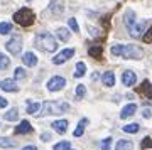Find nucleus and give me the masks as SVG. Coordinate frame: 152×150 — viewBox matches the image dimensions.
<instances>
[{
	"label": "nucleus",
	"mask_w": 152,
	"mask_h": 150,
	"mask_svg": "<svg viewBox=\"0 0 152 150\" xmlns=\"http://www.w3.org/2000/svg\"><path fill=\"white\" fill-rule=\"evenodd\" d=\"M0 88H2L4 91H7V93L19 91V86H17V83L14 79H4V81H0Z\"/></svg>",
	"instance_id": "nucleus-11"
},
{
	"label": "nucleus",
	"mask_w": 152,
	"mask_h": 150,
	"mask_svg": "<svg viewBox=\"0 0 152 150\" xmlns=\"http://www.w3.org/2000/svg\"><path fill=\"white\" fill-rule=\"evenodd\" d=\"M41 106H42L41 103H31V105L27 106V110H26V111H27L29 115H34V113H37V111H39V108H41Z\"/></svg>",
	"instance_id": "nucleus-29"
},
{
	"label": "nucleus",
	"mask_w": 152,
	"mask_h": 150,
	"mask_svg": "<svg viewBox=\"0 0 152 150\" xmlns=\"http://www.w3.org/2000/svg\"><path fill=\"white\" fill-rule=\"evenodd\" d=\"M73 56H75V49L73 47H66V49H63L61 52H58L54 58H53V63H54V64H63V63H66V61L71 59Z\"/></svg>",
	"instance_id": "nucleus-5"
},
{
	"label": "nucleus",
	"mask_w": 152,
	"mask_h": 150,
	"mask_svg": "<svg viewBox=\"0 0 152 150\" xmlns=\"http://www.w3.org/2000/svg\"><path fill=\"white\" fill-rule=\"evenodd\" d=\"M147 22H134V24H130V25L127 27V31H129V34H130L132 37H142V34H144V27H145Z\"/></svg>",
	"instance_id": "nucleus-8"
},
{
	"label": "nucleus",
	"mask_w": 152,
	"mask_h": 150,
	"mask_svg": "<svg viewBox=\"0 0 152 150\" xmlns=\"http://www.w3.org/2000/svg\"><path fill=\"white\" fill-rule=\"evenodd\" d=\"M0 147H4V149H12V147H15V143H14L10 138H0Z\"/></svg>",
	"instance_id": "nucleus-30"
},
{
	"label": "nucleus",
	"mask_w": 152,
	"mask_h": 150,
	"mask_svg": "<svg viewBox=\"0 0 152 150\" xmlns=\"http://www.w3.org/2000/svg\"><path fill=\"white\" fill-rule=\"evenodd\" d=\"M12 31V24L10 22H0V34L2 36H5Z\"/></svg>",
	"instance_id": "nucleus-27"
},
{
	"label": "nucleus",
	"mask_w": 152,
	"mask_h": 150,
	"mask_svg": "<svg viewBox=\"0 0 152 150\" xmlns=\"http://www.w3.org/2000/svg\"><path fill=\"white\" fill-rule=\"evenodd\" d=\"M142 149H152V138L151 137H145L142 140Z\"/></svg>",
	"instance_id": "nucleus-36"
},
{
	"label": "nucleus",
	"mask_w": 152,
	"mask_h": 150,
	"mask_svg": "<svg viewBox=\"0 0 152 150\" xmlns=\"http://www.w3.org/2000/svg\"><path fill=\"white\" fill-rule=\"evenodd\" d=\"M137 93H140V95H144L145 98H152V84L149 83V81H142V84L137 88Z\"/></svg>",
	"instance_id": "nucleus-13"
},
{
	"label": "nucleus",
	"mask_w": 152,
	"mask_h": 150,
	"mask_svg": "<svg viewBox=\"0 0 152 150\" xmlns=\"http://www.w3.org/2000/svg\"><path fill=\"white\" fill-rule=\"evenodd\" d=\"M41 140H42V142H49V140H51V133H42L41 135Z\"/></svg>",
	"instance_id": "nucleus-39"
},
{
	"label": "nucleus",
	"mask_w": 152,
	"mask_h": 150,
	"mask_svg": "<svg viewBox=\"0 0 152 150\" xmlns=\"http://www.w3.org/2000/svg\"><path fill=\"white\" fill-rule=\"evenodd\" d=\"M66 86V79L63 76H53L51 79L48 81V90L49 91H59Z\"/></svg>",
	"instance_id": "nucleus-6"
},
{
	"label": "nucleus",
	"mask_w": 152,
	"mask_h": 150,
	"mask_svg": "<svg viewBox=\"0 0 152 150\" xmlns=\"http://www.w3.org/2000/svg\"><path fill=\"white\" fill-rule=\"evenodd\" d=\"M144 117H145V118L151 117V110H144Z\"/></svg>",
	"instance_id": "nucleus-42"
},
{
	"label": "nucleus",
	"mask_w": 152,
	"mask_h": 150,
	"mask_svg": "<svg viewBox=\"0 0 152 150\" xmlns=\"http://www.w3.org/2000/svg\"><path fill=\"white\" fill-rule=\"evenodd\" d=\"M5 47L9 49V52L10 54H15L17 56V54L22 51V37L20 36H14V37L5 44Z\"/></svg>",
	"instance_id": "nucleus-7"
},
{
	"label": "nucleus",
	"mask_w": 152,
	"mask_h": 150,
	"mask_svg": "<svg viewBox=\"0 0 152 150\" xmlns=\"http://www.w3.org/2000/svg\"><path fill=\"white\" fill-rule=\"evenodd\" d=\"M122 83H124V86H134L137 83V76L134 71H124V74H122Z\"/></svg>",
	"instance_id": "nucleus-10"
},
{
	"label": "nucleus",
	"mask_w": 152,
	"mask_h": 150,
	"mask_svg": "<svg viewBox=\"0 0 152 150\" xmlns=\"http://www.w3.org/2000/svg\"><path fill=\"white\" fill-rule=\"evenodd\" d=\"M22 150H37V147H34V145H27V147H24Z\"/></svg>",
	"instance_id": "nucleus-41"
},
{
	"label": "nucleus",
	"mask_w": 152,
	"mask_h": 150,
	"mask_svg": "<svg viewBox=\"0 0 152 150\" xmlns=\"http://www.w3.org/2000/svg\"><path fill=\"white\" fill-rule=\"evenodd\" d=\"M110 51H112V54H113V56H122V51H124V46H122V44H113Z\"/></svg>",
	"instance_id": "nucleus-31"
},
{
	"label": "nucleus",
	"mask_w": 152,
	"mask_h": 150,
	"mask_svg": "<svg viewBox=\"0 0 152 150\" xmlns=\"http://www.w3.org/2000/svg\"><path fill=\"white\" fill-rule=\"evenodd\" d=\"M14 76H15V79H24V78H26V71H24V68H15Z\"/></svg>",
	"instance_id": "nucleus-34"
},
{
	"label": "nucleus",
	"mask_w": 152,
	"mask_h": 150,
	"mask_svg": "<svg viewBox=\"0 0 152 150\" xmlns=\"http://www.w3.org/2000/svg\"><path fill=\"white\" fill-rule=\"evenodd\" d=\"M68 25H69V29L71 31H73V32H80V27H78V22H76V19H73V17H71L69 20H68Z\"/></svg>",
	"instance_id": "nucleus-33"
},
{
	"label": "nucleus",
	"mask_w": 152,
	"mask_h": 150,
	"mask_svg": "<svg viewBox=\"0 0 152 150\" xmlns=\"http://www.w3.org/2000/svg\"><path fill=\"white\" fill-rule=\"evenodd\" d=\"M7 103H9V101H7L5 98L0 96V108H5V106H7Z\"/></svg>",
	"instance_id": "nucleus-40"
},
{
	"label": "nucleus",
	"mask_w": 152,
	"mask_h": 150,
	"mask_svg": "<svg viewBox=\"0 0 152 150\" xmlns=\"http://www.w3.org/2000/svg\"><path fill=\"white\" fill-rule=\"evenodd\" d=\"M53 128L58 132V133H64L68 130V120H58V122H53Z\"/></svg>",
	"instance_id": "nucleus-18"
},
{
	"label": "nucleus",
	"mask_w": 152,
	"mask_h": 150,
	"mask_svg": "<svg viewBox=\"0 0 152 150\" xmlns=\"http://www.w3.org/2000/svg\"><path fill=\"white\" fill-rule=\"evenodd\" d=\"M17 117H19V110L17 108H12V110H9L4 115V118H5L7 122H14V120H17Z\"/></svg>",
	"instance_id": "nucleus-24"
},
{
	"label": "nucleus",
	"mask_w": 152,
	"mask_h": 150,
	"mask_svg": "<svg viewBox=\"0 0 152 150\" xmlns=\"http://www.w3.org/2000/svg\"><path fill=\"white\" fill-rule=\"evenodd\" d=\"M9 64H10V59H9V56L4 52H0V71H4L9 68Z\"/></svg>",
	"instance_id": "nucleus-25"
},
{
	"label": "nucleus",
	"mask_w": 152,
	"mask_h": 150,
	"mask_svg": "<svg viewBox=\"0 0 152 150\" xmlns=\"http://www.w3.org/2000/svg\"><path fill=\"white\" fill-rule=\"evenodd\" d=\"M63 12H64L63 2L61 0H53L51 5H49V14H53L54 17H59V15H63Z\"/></svg>",
	"instance_id": "nucleus-9"
},
{
	"label": "nucleus",
	"mask_w": 152,
	"mask_h": 150,
	"mask_svg": "<svg viewBox=\"0 0 152 150\" xmlns=\"http://www.w3.org/2000/svg\"><path fill=\"white\" fill-rule=\"evenodd\" d=\"M137 111V105L135 103H129L127 106L122 110V113H120V118H130V117H134V113Z\"/></svg>",
	"instance_id": "nucleus-14"
},
{
	"label": "nucleus",
	"mask_w": 152,
	"mask_h": 150,
	"mask_svg": "<svg viewBox=\"0 0 152 150\" xmlns=\"http://www.w3.org/2000/svg\"><path fill=\"white\" fill-rule=\"evenodd\" d=\"M88 32L91 34L93 37H98V36H100V31H98V29H95V27H91V25H88Z\"/></svg>",
	"instance_id": "nucleus-38"
},
{
	"label": "nucleus",
	"mask_w": 152,
	"mask_h": 150,
	"mask_svg": "<svg viewBox=\"0 0 152 150\" xmlns=\"http://www.w3.org/2000/svg\"><path fill=\"white\" fill-rule=\"evenodd\" d=\"M88 54L95 59H100V61L103 59V49L100 47V46H91V47L88 49Z\"/></svg>",
	"instance_id": "nucleus-17"
},
{
	"label": "nucleus",
	"mask_w": 152,
	"mask_h": 150,
	"mask_svg": "<svg viewBox=\"0 0 152 150\" xmlns=\"http://www.w3.org/2000/svg\"><path fill=\"white\" fill-rule=\"evenodd\" d=\"M124 22H125V25H127V27L130 25V24H134V22H135V12H134V10H127V12H125Z\"/></svg>",
	"instance_id": "nucleus-23"
},
{
	"label": "nucleus",
	"mask_w": 152,
	"mask_h": 150,
	"mask_svg": "<svg viewBox=\"0 0 152 150\" xmlns=\"http://www.w3.org/2000/svg\"><path fill=\"white\" fill-rule=\"evenodd\" d=\"M115 150H132V142L130 140H118L115 143Z\"/></svg>",
	"instance_id": "nucleus-21"
},
{
	"label": "nucleus",
	"mask_w": 152,
	"mask_h": 150,
	"mask_svg": "<svg viewBox=\"0 0 152 150\" xmlns=\"http://www.w3.org/2000/svg\"><path fill=\"white\" fill-rule=\"evenodd\" d=\"M85 93H86L85 84H78V86H76V98H78V100H81V98L85 96Z\"/></svg>",
	"instance_id": "nucleus-32"
},
{
	"label": "nucleus",
	"mask_w": 152,
	"mask_h": 150,
	"mask_svg": "<svg viewBox=\"0 0 152 150\" xmlns=\"http://www.w3.org/2000/svg\"><path fill=\"white\" fill-rule=\"evenodd\" d=\"M85 73H86V66H85V63H76V71H75V78H83L85 76Z\"/></svg>",
	"instance_id": "nucleus-22"
},
{
	"label": "nucleus",
	"mask_w": 152,
	"mask_h": 150,
	"mask_svg": "<svg viewBox=\"0 0 152 150\" xmlns=\"http://www.w3.org/2000/svg\"><path fill=\"white\" fill-rule=\"evenodd\" d=\"M122 58L139 61V59L144 58V51H142V47H139V46H135V44H125L124 51H122Z\"/></svg>",
	"instance_id": "nucleus-4"
},
{
	"label": "nucleus",
	"mask_w": 152,
	"mask_h": 150,
	"mask_svg": "<svg viewBox=\"0 0 152 150\" xmlns=\"http://www.w3.org/2000/svg\"><path fill=\"white\" fill-rule=\"evenodd\" d=\"M34 44L36 47L41 49V51H46V52H54L58 49V41H56L54 36H51L49 32H41L36 36L34 39Z\"/></svg>",
	"instance_id": "nucleus-1"
},
{
	"label": "nucleus",
	"mask_w": 152,
	"mask_h": 150,
	"mask_svg": "<svg viewBox=\"0 0 152 150\" xmlns=\"http://www.w3.org/2000/svg\"><path fill=\"white\" fill-rule=\"evenodd\" d=\"M122 130H124L125 133H137L140 130V127H139V123H130V125H125Z\"/></svg>",
	"instance_id": "nucleus-26"
},
{
	"label": "nucleus",
	"mask_w": 152,
	"mask_h": 150,
	"mask_svg": "<svg viewBox=\"0 0 152 150\" xmlns=\"http://www.w3.org/2000/svg\"><path fill=\"white\" fill-rule=\"evenodd\" d=\"M86 125H88V118H81V120H80V123H78V127H76V130L73 132V135H75V137H81Z\"/></svg>",
	"instance_id": "nucleus-19"
},
{
	"label": "nucleus",
	"mask_w": 152,
	"mask_h": 150,
	"mask_svg": "<svg viewBox=\"0 0 152 150\" xmlns=\"http://www.w3.org/2000/svg\"><path fill=\"white\" fill-rule=\"evenodd\" d=\"M53 150H71V143L66 142V140H63L59 143H56L54 147H53Z\"/></svg>",
	"instance_id": "nucleus-28"
},
{
	"label": "nucleus",
	"mask_w": 152,
	"mask_h": 150,
	"mask_svg": "<svg viewBox=\"0 0 152 150\" xmlns=\"http://www.w3.org/2000/svg\"><path fill=\"white\" fill-rule=\"evenodd\" d=\"M17 135H27L32 132V127H31V123H29L27 120H22L20 123L15 127V130H14Z\"/></svg>",
	"instance_id": "nucleus-12"
},
{
	"label": "nucleus",
	"mask_w": 152,
	"mask_h": 150,
	"mask_svg": "<svg viewBox=\"0 0 152 150\" xmlns=\"http://www.w3.org/2000/svg\"><path fill=\"white\" fill-rule=\"evenodd\" d=\"M69 103H64V101H44L42 106H41V115H61V113H66L69 111Z\"/></svg>",
	"instance_id": "nucleus-2"
},
{
	"label": "nucleus",
	"mask_w": 152,
	"mask_h": 150,
	"mask_svg": "<svg viewBox=\"0 0 152 150\" xmlns=\"http://www.w3.org/2000/svg\"><path fill=\"white\" fill-rule=\"evenodd\" d=\"M110 143H112V137L102 140V150H108L110 149Z\"/></svg>",
	"instance_id": "nucleus-37"
},
{
	"label": "nucleus",
	"mask_w": 152,
	"mask_h": 150,
	"mask_svg": "<svg viewBox=\"0 0 152 150\" xmlns=\"http://www.w3.org/2000/svg\"><path fill=\"white\" fill-rule=\"evenodd\" d=\"M14 20L22 27H29L36 22V15H34V12L31 10V9L22 7L20 10H17L15 14H14Z\"/></svg>",
	"instance_id": "nucleus-3"
},
{
	"label": "nucleus",
	"mask_w": 152,
	"mask_h": 150,
	"mask_svg": "<svg viewBox=\"0 0 152 150\" xmlns=\"http://www.w3.org/2000/svg\"><path fill=\"white\" fill-rule=\"evenodd\" d=\"M102 79H103V84L107 86V88L115 86V74H113V71H107V73L102 76Z\"/></svg>",
	"instance_id": "nucleus-16"
},
{
	"label": "nucleus",
	"mask_w": 152,
	"mask_h": 150,
	"mask_svg": "<svg viewBox=\"0 0 152 150\" xmlns=\"http://www.w3.org/2000/svg\"><path fill=\"white\" fill-rule=\"evenodd\" d=\"M56 36H58V39H59L61 42H66V41L69 39V31H68V29H64V27H58Z\"/></svg>",
	"instance_id": "nucleus-20"
},
{
	"label": "nucleus",
	"mask_w": 152,
	"mask_h": 150,
	"mask_svg": "<svg viewBox=\"0 0 152 150\" xmlns=\"http://www.w3.org/2000/svg\"><path fill=\"white\" fill-rule=\"evenodd\" d=\"M22 61H24V64L29 66V68H34V66L37 64V58H36V54H32V52H26L22 56Z\"/></svg>",
	"instance_id": "nucleus-15"
},
{
	"label": "nucleus",
	"mask_w": 152,
	"mask_h": 150,
	"mask_svg": "<svg viewBox=\"0 0 152 150\" xmlns=\"http://www.w3.org/2000/svg\"><path fill=\"white\" fill-rule=\"evenodd\" d=\"M142 41H144L145 44H151L152 42V27L147 31L145 34H144V36H142Z\"/></svg>",
	"instance_id": "nucleus-35"
}]
</instances>
